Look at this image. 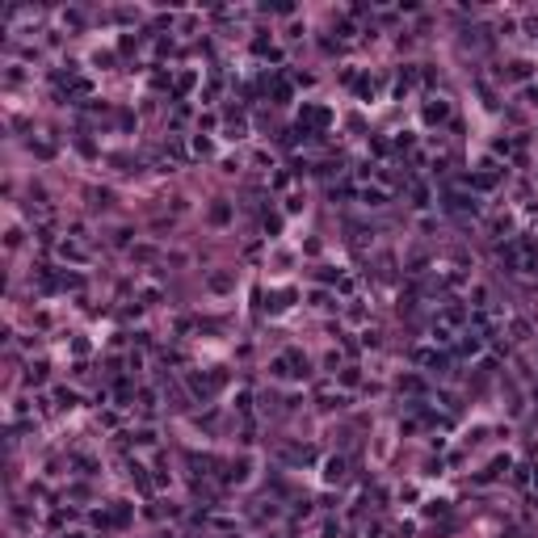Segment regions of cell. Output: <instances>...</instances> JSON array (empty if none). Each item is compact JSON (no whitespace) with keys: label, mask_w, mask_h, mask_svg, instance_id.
Returning <instances> with one entry per match:
<instances>
[{"label":"cell","mask_w":538,"mask_h":538,"mask_svg":"<svg viewBox=\"0 0 538 538\" xmlns=\"http://www.w3.org/2000/svg\"><path fill=\"white\" fill-rule=\"evenodd\" d=\"M446 114H450V105H446V101H433V105L425 110V118H429V122H441Z\"/></svg>","instance_id":"cell-1"},{"label":"cell","mask_w":538,"mask_h":538,"mask_svg":"<svg viewBox=\"0 0 538 538\" xmlns=\"http://www.w3.org/2000/svg\"><path fill=\"white\" fill-rule=\"evenodd\" d=\"M345 475V458H328V471H324V480H341Z\"/></svg>","instance_id":"cell-2"},{"label":"cell","mask_w":538,"mask_h":538,"mask_svg":"<svg viewBox=\"0 0 538 538\" xmlns=\"http://www.w3.org/2000/svg\"><path fill=\"white\" fill-rule=\"evenodd\" d=\"M525 97H530V101H534V105H538V89H530V93H525Z\"/></svg>","instance_id":"cell-3"}]
</instances>
